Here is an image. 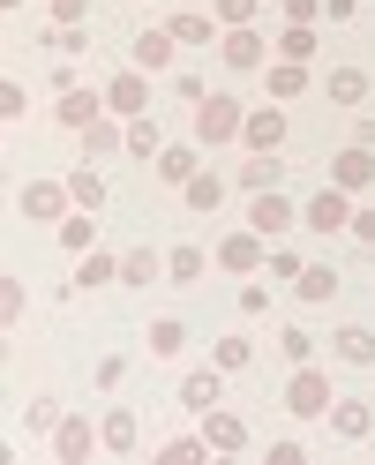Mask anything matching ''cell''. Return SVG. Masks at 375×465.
<instances>
[{
	"instance_id": "obj_1",
	"label": "cell",
	"mask_w": 375,
	"mask_h": 465,
	"mask_svg": "<svg viewBox=\"0 0 375 465\" xmlns=\"http://www.w3.org/2000/svg\"><path fill=\"white\" fill-rule=\"evenodd\" d=\"M241 121H248V113L233 105V98H195V143H241Z\"/></svg>"
},
{
	"instance_id": "obj_2",
	"label": "cell",
	"mask_w": 375,
	"mask_h": 465,
	"mask_svg": "<svg viewBox=\"0 0 375 465\" xmlns=\"http://www.w3.org/2000/svg\"><path fill=\"white\" fill-rule=\"evenodd\" d=\"M285 405H293L301 420H315V413H331V375H315V368H301V375H293V391H285Z\"/></svg>"
},
{
	"instance_id": "obj_3",
	"label": "cell",
	"mask_w": 375,
	"mask_h": 465,
	"mask_svg": "<svg viewBox=\"0 0 375 465\" xmlns=\"http://www.w3.org/2000/svg\"><path fill=\"white\" fill-rule=\"evenodd\" d=\"M241 143H248V151H278V143H285V113H278V105L248 113V121H241Z\"/></svg>"
},
{
	"instance_id": "obj_4",
	"label": "cell",
	"mask_w": 375,
	"mask_h": 465,
	"mask_svg": "<svg viewBox=\"0 0 375 465\" xmlns=\"http://www.w3.org/2000/svg\"><path fill=\"white\" fill-rule=\"evenodd\" d=\"M331 181H338V188H368V181H375V151H368V143L338 151V158H331Z\"/></svg>"
},
{
	"instance_id": "obj_5",
	"label": "cell",
	"mask_w": 375,
	"mask_h": 465,
	"mask_svg": "<svg viewBox=\"0 0 375 465\" xmlns=\"http://www.w3.org/2000/svg\"><path fill=\"white\" fill-rule=\"evenodd\" d=\"M15 203H23V218H61V203H75V195H68L61 181H31Z\"/></svg>"
},
{
	"instance_id": "obj_6",
	"label": "cell",
	"mask_w": 375,
	"mask_h": 465,
	"mask_svg": "<svg viewBox=\"0 0 375 465\" xmlns=\"http://www.w3.org/2000/svg\"><path fill=\"white\" fill-rule=\"evenodd\" d=\"M271 53H263V38L248 31V23H233V31H225V68H263Z\"/></svg>"
},
{
	"instance_id": "obj_7",
	"label": "cell",
	"mask_w": 375,
	"mask_h": 465,
	"mask_svg": "<svg viewBox=\"0 0 375 465\" xmlns=\"http://www.w3.org/2000/svg\"><path fill=\"white\" fill-rule=\"evenodd\" d=\"M105 443V428H91V420H61V435H53V450L61 458H91Z\"/></svg>"
},
{
	"instance_id": "obj_8",
	"label": "cell",
	"mask_w": 375,
	"mask_h": 465,
	"mask_svg": "<svg viewBox=\"0 0 375 465\" xmlns=\"http://www.w3.org/2000/svg\"><path fill=\"white\" fill-rule=\"evenodd\" d=\"M53 113H61V128H91L98 121V91H75V83H68V91H61V105H53Z\"/></svg>"
},
{
	"instance_id": "obj_9",
	"label": "cell",
	"mask_w": 375,
	"mask_h": 465,
	"mask_svg": "<svg viewBox=\"0 0 375 465\" xmlns=\"http://www.w3.org/2000/svg\"><path fill=\"white\" fill-rule=\"evenodd\" d=\"M248 225H255V232H285V225H293V203H278V195L263 188V195H255V211H248Z\"/></svg>"
},
{
	"instance_id": "obj_10",
	"label": "cell",
	"mask_w": 375,
	"mask_h": 465,
	"mask_svg": "<svg viewBox=\"0 0 375 465\" xmlns=\"http://www.w3.org/2000/svg\"><path fill=\"white\" fill-rule=\"evenodd\" d=\"M308 225H323V232H338V225H353V203H345V195H331V188H323V195L308 203Z\"/></svg>"
},
{
	"instance_id": "obj_11",
	"label": "cell",
	"mask_w": 375,
	"mask_h": 465,
	"mask_svg": "<svg viewBox=\"0 0 375 465\" xmlns=\"http://www.w3.org/2000/svg\"><path fill=\"white\" fill-rule=\"evenodd\" d=\"M331 428L345 435V443H360V435L375 428V413H368V405H360V398H345V405H331Z\"/></svg>"
},
{
	"instance_id": "obj_12",
	"label": "cell",
	"mask_w": 375,
	"mask_h": 465,
	"mask_svg": "<svg viewBox=\"0 0 375 465\" xmlns=\"http://www.w3.org/2000/svg\"><path fill=\"white\" fill-rule=\"evenodd\" d=\"M203 443H211V450H248V428H241L233 413H211V420H203Z\"/></svg>"
},
{
	"instance_id": "obj_13",
	"label": "cell",
	"mask_w": 375,
	"mask_h": 465,
	"mask_svg": "<svg viewBox=\"0 0 375 465\" xmlns=\"http://www.w3.org/2000/svg\"><path fill=\"white\" fill-rule=\"evenodd\" d=\"M218 263L225 271H255V263H263V241H255V232H233V241L218 248Z\"/></svg>"
},
{
	"instance_id": "obj_14",
	"label": "cell",
	"mask_w": 375,
	"mask_h": 465,
	"mask_svg": "<svg viewBox=\"0 0 375 465\" xmlns=\"http://www.w3.org/2000/svg\"><path fill=\"white\" fill-rule=\"evenodd\" d=\"M241 188H255V195H263V188H278V151H255V158L241 165Z\"/></svg>"
},
{
	"instance_id": "obj_15",
	"label": "cell",
	"mask_w": 375,
	"mask_h": 465,
	"mask_svg": "<svg viewBox=\"0 0 375 465\" xmlns=\"http://www.w3.org/2000/svg\"><path fill=\"white\" fill-rule=\"evenodd\" d=\"M98 428H105V450H113V458H128V450L143 443V435H135V420H128V413H105Z\"/></svg>"
},
{
	"instance_id": "obj_16",
	"label": "cell",
	"mask_w": 375,
	"mask_h": 465,
	"mask_svg": "<svg viewBox=\"0 0 375 465\" xmlns=\"http://www.w3.org/2000/svg\"><path fill=\"white\" fill-rule=\"evenodd\" d=\"M173 61V31H143L135 38V68H165Z\"/></svg>"
},
{
	"instance_id": "obj_17",
	"label": "cell",
	"mask_w": 375,
	"mask_h": 465,
	"mask_svg": "<svg viewBox=\"0 0 375 465\" xmlns=\"http://www.w3.org/2000/svg\"><path fill=\"white\" fill-rule=\"evenodd\" d=\"M143 98H151V91H143V75H113V91H105L113 113H143Z\"/></svg>"
},
{
	"instance_id": "obj_18",
	"label": "cell",
	"mask_w": 375,
	"mask_h": 465,
	"mask_svg": "<svg viewBox=\"0 0 375 465\" xmlns=\"http://www.w3.org/2000/svg\"><path fill=\"white\" fill-rule=\"evenodd\" d=\"M68 195H75V211H98V203H105V181L83 165V173H68Z\"/></svg>"
},
{
	"instance_id": "obj_19",
	"label": "cell",
	"mask_w": 375,
	"mask_h": 465,
	"mask_svg": "<svg viewBox=\"0 0 375 465\" xmlns=\"http://www.w3.org/2000/svg\"><path fill=\"white\" fill-rule=\"evenodd\" d=\"M218 203H225V181L218 173H195L188 181V211H218Z\"/></svg>"
},
{
	"instance_id": "obj_20",
	"label": "cell",
	"mask_w": 375,
	"mask_h": 465,
	"mask_svg": "<svg viewBox=\"0 0 375 465\" xmlns=\"http://www.w3.org/2000/svg\"><path fill=\"white\" fill-rule=\"evenodd\" d=\"M113 143H128V128H113V121H105V113H98V121H91V128H83V151H91V158H105V151H113Z\"/></svg>"
},
{
	"instance_id": "obj_21",
	"label": "cell",
	"mask_w": 375,
	"mask_h": 465,
	"mask_svg": "<svg viewBox=\"0 0 375 465\" xmlns=\"http://www.w3.org/2000/svg\"><path fill=\"white\" fill-rule=\"evenodd\" d=\"M301 301H338V271L308 263V271H301Z\"/></svg>"
},
{
	"instance_id": "obj_22",
	"label": "cell",
	"mask_w": 375,
	"mask_h": 465,
	"mask_svg": "<svg viewBox=\"0 0 375 465\" xmlns=\"http://www.w3.org/2000/svg\"><path fill=\"white\" fill-rule=\"evenodd\" d=\"M331 345H338V361H353V368H368V361H375V338H368V331H338Z\"/></svg>"
},
{
	"instance_id": "obj_23",
	"label": "cell",
	"mask_w": 375,
	"mask_h": 465,
	"mask_svg": "<svg viewBox=\"0 0 375 465\" xmlns=\"http://www.w3.org/2000/svg\"><path fill=\"white\" fill-rule=\"evenodd\" d=\"M158 173H165V181H181V188H188V181H195V151H188V143H173V151L158 158Z\"/></svg>"
},
{
	"instance_id": "obj_24",
	"label": "cell",
	"mask_w": 375,
	"mask_h": 465,
	"mask_svg": "<svg viewBox=\"0 0 375 465\" xmlns=\"http://www.w3.org/2000/svg\"><path fill=\"white\" fill-rule=\"evenodd\" d=\"M181 398L195 405V413H211V405H218V375L203 368V375H188V383H181Z\"/></svg>"
},
{
	"instance_id": "obj_25",
	"label": "cell",
	"mask_w": 375,
	"mask_h": 465,
	"mask_svg": "<svg viewBox=\"0 0 375 465\" xmlns=\"http://www.w3.org/2000/svg\"><path fill=\"white\" fill-rule=\"evenodd\" d=\"M293 91H308V68L301 61H278L271 68V98H293Z\"/></svg>"
},
{
	"instance_id": "obj_26",
	"label": "cell",
	"mask_w": 375,
	"mask_h": 465,
	"mask_svg": "<svg viewBox=\"0 0 375 465\" xmlns=\"http://www.w3.org/2000/svg\"><path fill=\"white\" fill-rule=\"evenodd\" d=\"M360 91H368L360 68H338V75H331V98H338V105H360Z\"/></svg>"
},
{
	"instance_id": "obj_27",
	"label": "cell",
	"mask_w": 375,
	"mask_h": 465,
	"mask_svg": "<svg viewBox=\"0 0 375 465\" xmlns=\"http://www.w3.org/2000/svg\"><path fill=\"white\" fill-rule=\"evenodd\" d=\"M105 278H121V263H105V255L91 248V255L75 263V285H105Z\"/></svg>"
},
{
	"instance_id": "obj_28",
	"label": "cell",
	"mask_w": 375,
	"mask_h": 465,
	"mask_svg": "<svg viewBox=\"0 0 375 465\" xmlns=\"http://www.w3.org/2000/svg\"><path fill=\"white\" fill-rule=\"evenodd\" d=\"M173 38L181 45H211V15H173Z\"/></svg>"
},
{
	"instance_id": "obj_29",
	"label": "cell",
	"mask_w": 375,
	"mask_h": 465,
	"mask_svg": "<svg viewBox=\"0 0 375 465\" xmlns=\"http://www.w3.org/2000/svg\"><path fill=\"white\" fill-rule=\"evenodd\" d=\"M165 278H203V248H173V263H165Z\"/></svg>"
},
{
	"instance_id": "obj_30",
	"label": "cell",
	"mask_w": 375,
	"mask_h": 465,
	"mask_svg": "<svg viewBox=\"0 0 375 465\" xmlns=\"http://www.w3.org/2000/svg\"><path fill=\"white\" fill-rule=\"evenodd\" d=\"M158 271H165V263H158V255H128V263H121V278H128V285H151Z\"/></svg>"
},
{
	"instance_id": "obj_31",
	"label": "cell",
	"mask_w": 375,
	"mask_h": 465,
	"mask_svg": "<svg viewBox=\"0 0 375 465\" xmlns=\"http://www.w3.org/2000/svg\"><path fill=\"white\" fill-rule=\"evenodd\" d=\"M23 308H31V301H23V285L8 278V285H0V323H23Z\"/></svg>"
},
{
	"instance_id": "obj_32",
	"label": "cell",
	"mask_w": 375,
	"mask_h": 465,
	"mask_svg": "<svg viewBox=\"0 0 375 465\" xmlns=\"http://www.w3.org/2000/svg\"><path fill=\"white\" fill-rule=\"evenodd\" d=\"M308 53H315V31H308V23H293V31H285V61H308Z\"/></svg>"
},
{
	"instance_id": "obj_33",
	"label": "cell",
	"mask_w": 375,
	"mask_h": 465,
	"mask_svg": "<svg viewBox=\"0 0 375 465\" xmlns=\"http://www.w3.org/2000/svg\"><path fill=\"white\" fill-rule=\"evenodd\" d=\"M128 151L151 158V151H158V121H128Z\"/></svg>"
},
{
	"instance_id": "obj_34",
	"label": "cell",
	"mask_w": 375,
	"mask_h": 465,
	"mask_svg": "<svg viewBox=\"0 0 375 465\" xmlns=\"http://www.w3.org/2000/svg\"><path fill=\"white\" fill-rule=\"evenodd\" d=\"M151 353H181V323H173V315L151 323Z\"/></svg>"
},
{
	"instance_id": "obj_35",
	"label": "cell",
	"mask_w": 375,
	"mask_h": 465,
	"mask_svg": "<svg viewBox=\"0 0 375 465\" xmlns=\"http://www.w3.org/2000/svg\"><path fill=\"white\" fill-rule=\"evenodd\" d=\"M211 361H218V368H248V338H218Z\"/></svg>"
},
{
	"instance_id": "obj_36",
	"label": "cell",
	"mask_w": 375,
	"mask_h": 465,
	"mask_svg": "<svg viewBox=\"0 0 375 465\" xmlns=\"http://www.w3.org/2000/svg\"><path fill=\"white\" fill-rule=\"evenodd\" d=\"M255 8H263V0H218V23H248Z\"/></svg>"
},
{
	"instance_id": "obj_37",
	"label": "cell",
	"mask_w": 375,
	"mask_h": 465,
	"mask_svg": "<svg viewBox=\"0 0 375 465\" xmlns=\"http://www.w3.org/2000/svg\"><path fill=\"white\" fill-rule=\"evenodd\" d=\"M91 218H98V211H91ZM91 218H68V225H61V241H68V248H91Z\"/></svg>"
},
{
	"instance_id": "obj_38",
	"label": "cell",
	"mask_w": 375,
	"mask_h": 465,
	"mask_svg": "<svg viewBox=\"0 0 375 465\" xmlns=\"http://www.w3.org/2000/svg\"><path fill=\"white\" fill-rule=\"evenodd\" d=\"M53 15H61V23H83V15H91V0H53Z\"/></svg>"
},
{
	"instance_id": "obj_39",
	"label": "cell",
	"mask_w": 375,
	"mask_h": 465,
	"mask_svg": "<svg viewBox=\"0 0 375 465\" xmlns=\"http://www.w3.org/2000/svg\"><path fill=\"white\" fill-rule=\"evenodd\" d=\"M285 23H315V0H285Z\"/></svg>"
},
{
	"instance_id": "obj_40",
	"label": "cell",
	"mask_w": 375,
	"mask_h": 465,
	"mask_svg": "<svg viewBox=\"0 0 375 465\" xmlns=\"http://www.w3.org/2000/svg\"><path fill=\"white\" fill-rule=\"evenodd\" d=\"M353 232H360V241L375 248V211H353Z\"/></svg>"
},
{
	"instance_id": "obj_41",
	"label": "cell",
	"mask_w": 375,
	"mask_h": 465,
	"mask_svg": "<svg viewBox=\"0 0 375 465\" xmlns=\"http://www.w3.org/2000/svg\"><path fill=\"white\" fill-rule=\"evenodd\" d=\"M368 23H375V15H368Z\"/></svg>"
}]
</instances>
